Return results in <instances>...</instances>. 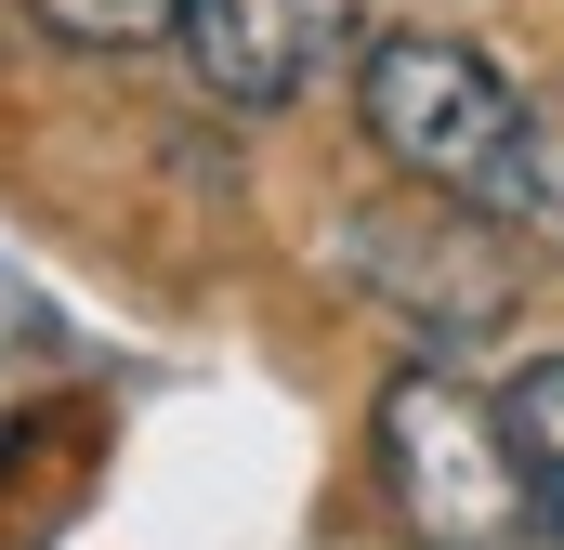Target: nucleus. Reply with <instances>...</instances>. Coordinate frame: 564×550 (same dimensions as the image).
Listing matches in <instances>:
<instances>
[{
    "label": "nucleus",
    "mask_w": 564,
    "mask_h": 550,
    "mask_svg": "<svg viewBox=\"0 0 564 550\" xmlns=\"http://www.w3.org/2000/svg\"><path fill=\"white\" fill-rule=\"evenodd\" d=\"M368 144L421 184V197H473V210H552V157H539V106L473 53V40H368L355 66Z\"/></svg>",
    "instance_id": "1"
},
{
    "label": "nucleus",
    "mask_w": 564,
    "mask_h": 550,
    "mask_svg": "<svg viewBox=\"0 0 564 550\" xmlns=\"http://www.w3.org/2000/svg\"><path fill=\"white\" fill-rule=\"evenodd\" d=\"M381 498L421 550H525L539 538L525 446L459 367H394L381 381Z\"/></svg>",
    "instance_id": "2"
},
{
    "label": "nucleus",
    "mask_w": 564,
    "mask_h": 550,
    "mask_svg": "<svg viewBox=\"0 0 564 550\" xmlns=\"http://www.w3.org/2000/svg\"><path fill=\"white\" fill-rule=\"evenodd\" d=\"M341 250H355V275H368L421 341H473V328H499L512 288H525L512 250L473 223V197H433V210H355Z\"/></svg>",
    "instance_id": "3"
},
{
    "label": "nucleus",
    "mask_w": 564,
    "mask_h": 550,
    "mask_svg": "<svg viewBox=\"0 0 564 550\" xmlns=\"http://www.w3.org/2000/svg\"><path fill=\"white\" fill-rule=\"evenodd\" d=\"M355 26H368V0H184V66H197V92L210 106H302L341 53H355Z\"/></svg>",
    "instance_id": "4"
},
{
    "label": "nucleus",
    "mask_w": 564,
    "mask_h": 550,
    "mask_svg": "<svg viewBox=\"0 0 564 550\" xmlns=\"http://www.w3.org/2000/svg\"><path fill=\"white\" fill-rule=\"evenodd\" d=\"M499 419H512V446H525V498H539V538L564 550V354H539V367L499 394Z\"/></svg>",
    "instance_id": "5"
},
{
    "label": "nucleus",
    "mask_w": 564,
    "mask_h": 550,
    "mask_svg": "<svg viewBox=\"0 0 564 550\" xmlns=\"http://www.w3.org/2000/svg\"><path fill=\"white\" fill-rule=\"evenodd\" d=\"M40 40H66V53H144V40H171L184 26V0H13Z\"/></svg>",
    "instance_id": "6"
},
{
    "label": "nucleus",
    "mask_w": 564,
    "mask_h": 550,
    "mask_svg": "<svg viewBox=\"0 0 564 550\" xmlns=\"http://www.w3.org/2000/svg\"><path fill=\"white\" fill-rule=\"evenodd\" d=\"M539 157H552V197H564V132H539Z\"/></svg>",
    "instance_id": "7"
}]
</instances>
